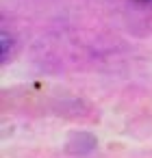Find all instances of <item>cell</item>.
<instances>
[{"label":"cell","mask_w":152,"mask_h":158,"mask_svg":"<svg viewBox=\"0 0 152 158\" xmlns=\"http://www.w3.org/2000/svg\"><path fill=\"white\" fill-rule=\"evenodd\" d=\"M135 2H141V5H152V0H135Z\"/></svg>","instance_id":"2"},{"label":"cell","mask_w":152,"mask_h":158,"mask_svg":"<svg viewBox=\"0 0 152 158\" xmlns=\"http://www.w3.org/2000/svg\"><path fill=\"white\" fill-rule=\"evenodd\" d=\"M0 41H2V46H0V48H2V50H0V56H2V61H7V56H9V48H11V37L7 35V33H2V37H0Z\"/></svg>","instance_id":"1"}]
</instances>
